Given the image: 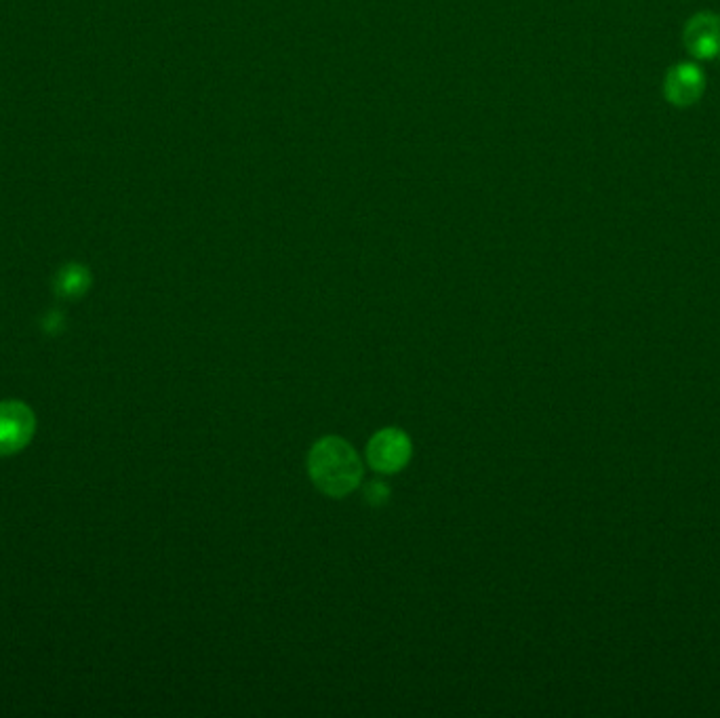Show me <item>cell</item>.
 <instances>
[{"instance_id":"obj_4","label":"cell","mask_w":720,"mask_h":718,"mask_svg":"<svg viewBox=\"0 0 720 718\" xmlns=\"http://www.w3.org/2000/svg\"><path fill=\"white\" fill-rule=\"evenodd\" d=\"M685 45L699 57L710 59L720 53V17L714 13H697L685 28Z\"/></svg>"},{"instance_id":"obj_2","label":"cell","mask_w":720,"mask_h":718,"mask_svg":"<svg viewBox=\"0 0 720 718\" xmlns=\"http://www.w3.org/2000/svg\"><path fill=\"white\" fill-rule=\"evenodd\" d=\"M413 455V445L407 432L400 428H384L367 445V462L382 474H396L403 470Z\"/></svg>"},{"instance_id":"obj_6","label":"cell","mask_w":720,"mask_h":718,"mask_svg":"<svg viewBox=\"0 0 720 718\" xmlns=\"http://www.w3.org/2000/svg\"><path fill=\"white\" fill-rule=\"evenodd\" d=\"M89 287V272L80 266H68L66 270H62L57 281V289L59 293L64 295H80L85 293V289Z\"/></svg>"},{"instance_id":"obj_7","label":"cell","mask_w":720,"mask_h":718,"mask_svg":"<svg viewBox=\"0 0 720 718\" xmlns=\"http://www.w3.org/2000/svg\"><path fill=\"white\" fill-rule=\"evenodd\" d=\"M388 495H390V489H388V485H384V481H371V483L365 487V497H367V502H369L371 506H382V504H386Z\"/></svg>"},{"instance_id":"obj_5","label":"cell","mask_w":720,"mask_h":718,"mask_svg":"<svg viewBox=\"0 0 720 718\" xmlns=\"http://www.w3.org/2000/svg\"><path fill=\"white\" fill-rule=\"evenodd\" d=\"M706 78L695 64H678L666 76V97L674 106H691L704 93Z\"/></svg>"},{"instance_id":"obj_1","label":"cell","mask_w":720,"mask_h":718,"mask_svg":"<svg viewBox=\"0 0 720 718\" xmlns=\"http://www.w3.org/2000/svg\"><path fill=\"white\" fill-rule=\"evenodd\" d=\"M308 474L318 491L329 497H344L363 481V464L344 438L325 436L310 449Z\"/></svg>"},{"instance_id":"obj_3","label":"cell","mask_w":720,"mask_h":718,"mask_svg":"<svg viewBox=\"0 0 720 718\" xmlns=\"http://www.w3.org/2000/svg\"><path fill=\"white\" fill-rule=\"evenodd\" d=\"M34 413L24 403H0V455L22 451L34 436Z\"/></svg>"}]
</instances>
